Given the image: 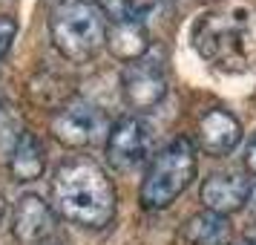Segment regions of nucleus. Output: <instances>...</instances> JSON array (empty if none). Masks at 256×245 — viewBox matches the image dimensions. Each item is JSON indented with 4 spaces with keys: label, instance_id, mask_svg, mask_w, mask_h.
<instances>
[{
    "label": "nucleus",
    "instance_id": "nucleus-16",
    "mask_svg": "<svg viewBox=\"0 0 256 245\" xmlns=\"http://www.w3.org/2000/svg\"><path fill=\"white\" fill-rule=\"evenodd\" d=\"M244 167L250 170V176H256V136L248 141V147H244Z\"/></svg>",
    "mask_w": 256,
    "mask_h": 245
},
{
    "label": "nucleus",
    "instance_id": "nucleus-17",
    "mask_svg": "<svg viewBox=\"0 0 256 245\" xmlns=\"http://www.w3.org/2000/svg\"><path fill=\"white\" fill-rule=\"evenodd\" d=\"M248 205L256 210V187H250V196H248Z\"/></svg>",
    "mask_w": 256,
    "mask_h": 245
},
{
    "label": "nucleus",
    "instance_id": "nucleus-9",
    "mask_svg": "<svg viewBox=\"0 0 256 245\" xmlns=\"http://www.w3.org/2000/svg\"><path fill=\"white\" fill-rule=\"evenodd\" d=\"M250 179H244L242 173H213L204 179L202 185V205L204 210H213V213H222V216H230L236 210H242L248 205V196H250Z\"/></svg>",
    "mask_w": 256,
    "mask_h": 245
},
{
    "label": "nucleus",
    "instance_id": "nucleus-20",
    "mask_svg": "<svg viewBox=\"0 0 256 245\" xmlns=\"http://www.w3.org/2000/svg\"><path fill=\"white\" fill-rule=\"evenodd\" d=\"M44 245H49V242H44Z\"/></svg>",
    "mask_w": 256,
    "mask_h": 245
},
{
    "label": "nucleus",
    "instance_id": "nucleus-6",
    "mask_svg": "<svg viewBox=\"0 0 256 245\" xmlns=\"http://www.w3.org/2000/svg\"><path fill=\"white\" fill-rule=\"evenodd\" d=\"M150 156V127L136 116L118 118L110 139H106V159L121 173H132Z\"/></svg>",
    "mask_w": 256,
    "mask_h": 245
},
{
    "label": "nucleus",
    "instance_id": "nucleus-15",
    "mask_svg": "<svg viewBox=\"0 0 256 245\" xmlns=\"http://www.w3.org/2000/svg\"><path fill=\"white\" fill-rule=\"evenodd\" d=\"M14 35H18V21L12 15H0V58L9 52Z\"/></svg>",
    "mask_w": 256,
    "mask_h": 245
},
{
    "label": "nucleus",
    "instance_id": "nucleus-13",
    "mask_svg": "<svg viewBox=\"0 0 256 245\" xmlns=\"http://www.w3.org/2000/svg\"><path fill=\"white\" fill-rule=\"evenodd\" d=\"M230 219L213 210H198L184 222V239L190 245H230Z\"/></svg>",
    "mask_w": 256,
    "mask_h": 245
},
{
    "label": "nucleus",
    "instance_id": "nucleus-4",
    "mask_svg": "<svg viewBox=\"0 0 256 245\" xmlns=\"http://www.w3.org/2000/svg\"><path fill=\"white\" fill-rule=\"evenodd\" d=\"M198 156L190 139H173L150 162L147 176L141 182V205L147 210L170 208L196 179Z\"/></svg>",
    "mask_w": 256,
    "mask_h": 245
},
{
    "label": "nucleus",
    "instance_id": "nucleus-7",
    "mask_svg": "<svg viewBox=\"0 0 256 245\" xmlns=\"http://www.w3.org/2000/svg\"><path fill=\"white\" fill-rule=\"evenodd\" d=\"M104 130V116L86 101H70L52 116V133L66 147H86Z\"/></svg>",
    "mask_w": 256,
    "mask_h": 245
},
{
    "label": "nucleus",
    "instance_id": "nucleus-3",
    "mask_svg": "<svg viewBox=\"0 0 256 245\" xmlns=\"http://www.w3.org/2000/svg\"><path fill=\"white\" fill-rule=\"evenodd\" d=\"M106 12L98 0H58L49 12V38L72 64H86L106 44Z\"/></svg>",
    "mask_w": 256,
    "mask_h": 245
},
{
    "label": "nucleus",
    "instance_id": "nucleus-5",
    "mask_svg": "<svg viewBox=\"0 0 256 245\" xmlns=\"http://www.w3.org/2000/svg\"><path fill=\"white\" fill-rule=\"evenodd\" d=\"M167 61H164L162 49L150 47V52L144 58L127 64V70L121 75V90H124V101L132 110H152L162 104V98L167 95Z\"/></svg>",
    "mask_w": 256,
    "mask_h": 245
},
{
    "label": "nucleus",
    "instance_id": "nucleus-18",
    "mask_svg": "<svg viewBox=\"0 0 256 245\" xmlns=\"http://www.w3.org/2000/svg\"><path fill=\"white\" fill-rule=\"evenodd\" d=\"M248 245H256V225L248 231Z\"/></svg>",
    "mask_w": 256,
    "mask_h": 245
},
{
    "label": "nucleus",
    "instance_id": "nucleus-8",
    "mask_svg": "<svg viewBox=\"0 0 256 245\" xmlns=\"http://www.w3.org/2000/svg\"><path fill=\"white\" fill-rule=\"evenodd\" d=\"M55 228V213L49 208V202L38 193H26L14 205V219L12 233L20 245H44L52 236Z\"/></svg>",
    "mask_w": 256,
    "mask_h": 245
},
{
    "label": "nucleus",
    "instance_id": "nucleus-11",
    "mask_svg": "<svg viewBox=\"0 0 256 245\" xmlns=\"http://www.w3.org/2000/svg\"><path fill=\"white\" fill-rule=\"evenodd\" d=\"M106 47L112 52V58L132 64L150 52V35L141 21H112L106 32Z\"/></svg>",
    "mask_w": 256,
    "mask_h": 245
},
{
    "label": "nucleus",
    "instance_id": "nucleus-21",
    "mask_svg": "<svg viewBox=\"0 0 256 245\" xmlns=\"http://www.w3.org/2000/svg\"><path fill=\"white\" fill-rule=\"evenodd\" d=\"M242 245H248V242H242Z\"/></svg>",
    "mask_w": 256,
    "mask_h": 245
},
{
    "label": "nucleus",
    "instance_id": "nucleus-12",
    "mask_svg": "<svg viewBox=\"0 0 256 245\" xmlns=\"http://www.w3.org/2000/svg\"><path fill=\"white\" fill-rule=\"evenodd\" d=\"M46 170V153H44V144L38 141L35 133L26 130L20 141L14 144L12 156H9V173H12L14 182H35L40 179Z\"/></svg>",
    "mask_w": 256,
    "mask_h": 245
},
{
    "label": "nucleus",
    "instance_id": "nucleus-10",
    "mask_svg": "<svg viewBox=\"0 0 256 245\" xmlns=\"http://www.w3.org/2000/svg\"><path fill=\"white\" fill-rule=\"evenodd\" d=\"M242 141V124L224 107L208 110L198 121V144L208 156H228L236 150V144Z\"/></svg>",
    "mask_w": 256,
    "mask_h": 245
},
{
    "label": "nucleus",
    "instance_id": "nucleus-1",
    "mask_svg": "<svg viewBox=\"0 0 256 245\" xmlns=\"http://www.w3.org/2000/svg\"><path fill=\"white\" fill-rule=\"evenodd\" d=\"M193 49L204 64L224 75H242L256 67V6L244 0L219 3L198 15L193 32Z\"/></svg>",
    "mask_w": 256,
    "mask_h": 245
},
{
    "label": "nucleus",
    "instance_id": "nucleus-14",
    "mask_svg": "<svg viewBox=\"0 0 256 245\" xmlns=\"http://www.w3.org/2000/svg\"><path fill=\"white\" fill-rule=\"evenodd\" d=\"M24 133L26 130L20 127V121H18V116L12 113V107H0V156H3L6 162H9L14 144L20 141Z\"/></svg>",
    "mask_w": 256,
    "mask_h": 245
},
{
    "label": "nucleus",
    "instance_id": "nucleus-19",
    "mask_svg": "<svg viewBox=\"0 0 256 245\" xmlns=\"http://www.w3.org/2000/svg\"><path fill=\"white\" fill-rule=\"evenodd\" d=\"M3 210H6V202H3V196H0V219H3Z\"/></svg>",
    "mask_w": 256,
    "mask_h": 245
},
{
    "label": "nucleus",
    "instance_id": "nucleus-2",
    "mask_svg": "<svg viewBox=\"0 0 256 245\" xmlns=\"http://www.w3.org/2000/svg\"><path fill=\"white\" fill-rule=\"evenodd\" d=\"M52 205L72 225L101 231L116 219L118 196L112 179L90 156H70L55 167Z\"/></svg>",
    "mask_w": 256,
    "mask_h": 245
}]
</instances>
